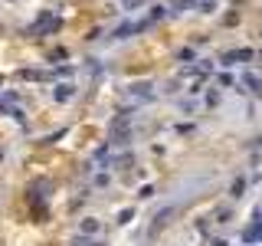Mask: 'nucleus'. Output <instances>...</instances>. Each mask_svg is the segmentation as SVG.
<instances>
[{
    "label": "nucleus",
    "instance_id": "nucleus-1",
    "mask_svg": "<svg viewBox=\"0 0 262 246\" xmlns=\"http://www.w3.org/2000/svg\"><path fill=\"white\" fill-rule=\"evenodd\" d=\"M262 240V220H252L246 230H242V243H259Z\"/></svg>",
    "mask_w": 262,
    "mask_h": 246
},
{
    "label": "nucleus",
    "instance_id": "nucleus-2",
    "mask_svg": "<svg viewBox=\"0 0 262 246\" xmlns=\"http://www.w3.org/2000/svg\"><path fill=\"white\" fill-rule=\"evenodd\" d=\"M242 79H246V86H249L252 92H262V89H259L262 82H259V79H256V75H249V73H246V75H242Z\"/></svg>",
    "mask_w": 262,
    "mask_h": 246
},
{
    "label": "nucleus",
    "instance_id": "nucleus-3",
    "mask_svg": "<svg viewBox=\"0 0 262 246\" xmlns=\"http://www.w3.org/2000/svg\"><path fill=\"white\" fill-rule=\"evenodd\" d=\"M69 96H72V86H59L56 89V98H59V102H66Z\"/></svg>",
    "mask_w": 262,
    "mask_h": 246
},
{
    "label": "nucleus",
    "instance_id": "nucleus-4",
    "mask_svg": "<svg viewBox=\"0 0 262 246\" xmlns=\"http://www.w3.org/2000/svg\"><path fill=\"white\" fill-rule=\"evenodd\" d=\"M242 191H246V181H233V197H242Z\"/></svg>",
    "mask_w": 262,
    "mask_h": 246
},
{
    "label": "nucleus",
    "instance_id": "nucleus-5",
    "mask_svg": "<svg viewBox=\"0 0 262 246\" xmlns=\"http://www.w3.org/2000/svg\"><path fill=\"white\" fill-rule=\"evenodd\" d=\"M82 230H86V233H95V230H98V220H92V217H88L86 223H82Z\"/></svg>",
    "mask_w": 262,
    "mask_h": 246
},
{
    "label": "nucleus",
    "instance_id": "nucleus-6",
    "mask_svg": "<svg viewBox=\"0 0 262 246\" xmlns=\"http://www.w3.org/2000/svg\"><path fill=\"white\" fill-rule=\"evenodd\" d=\"M210 246H226V243H223V240H213V243H210Z\"/></svg>",
    "mask_w": 262,
    "mask_h": 246
}]
</instances>
